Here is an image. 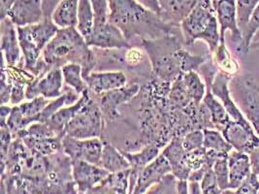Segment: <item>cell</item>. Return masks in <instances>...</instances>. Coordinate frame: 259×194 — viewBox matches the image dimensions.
<instances>
[{
	"label": "cell",
	"mask_w": 259,
	"mask_h": 194,
	"mask_svg": "<svg viewBox=\"0 0 259 194\" xmlns=\"http://www.w3.org/2000/svg\"><path fill=\"white\" fill-rule=\"evenodd\" d=\"M122 155L126 158L131 164V168L141 170L150 164L155 158H157L159 154V146L155 144H150L145 147L140 153L130 154L127 152H121Z\"/></svg>",
	"instance_id": "obj_32"
},
{
	"label": "cell",
	"mask_w": 259,
	"mask_h": 194,
	"mask_svg": "<svg viewBox=\"0 0 259 194\" xmlns=\"http://www.w3.org/2000/svg\"><path fill=\"white\" fill-rule=\"evenodd\" d=\"M182 34L155 39H143L142 46L152 62L153 72L166 83L174 82L183 74V59L186 53Z\"/></svg>",
	"instance_id": "obj_3"
},
{
	"label": "cell",
	"mask_w": 259,
	"mask_h": 194,
	"mask_svg": "<svg viewBox=\"0 0 259 194\" xmlns=\"http://www.w3.org/2000/svg\"><path fill=\"white\" fill-rule=\"evenodd\" d=\"M161 14L160 18L167 24L181 25L199 0H158Z\"/></svg>",
	"instance_id": "obj_21"
},
{
	"label": "cell",
	"mask_w": 259,
	"mask_h": 194,
	"mask_svg": "<svg viewBox=\"0 0 259 194\" xmlns=\"http://www.w3.org/2000/svg\"><path fill=\"white\" fill-rule=\"evenodd\" d=\"M90 92H91L90 89L85 90L75 104H73L69 107L59 110L55 115L51 117L50 120L46 121L61 138L64 137V129L67 123L77 115V113L82 109V107L85 105V103L89 101V99L91 98Z\"/></svg>",
	"instance_id": "obj_22"
},
{
	"label": "cell",
	"mask_w": 259,
	"mask_h": 194,
	"mask_svg": "<svg viewBox=\"0 0 259 194\" xmlns=\"http://www.w3.org/2000/svg\"><path fill=\"white\" fill-rule=\"evenodd\" d=\"M204 142L203 147L206 150H212L215 152L229 154L233 149L224 137L223 133L217 129H204Z\"/></svg>",
	"instance_id": "obj_34"
},
{
	"label": "cell",
	"mask_w": 259,
	"mask_h": 194,
	"mask_svg": "<svg viewBox=\"0 0 259 194\" xmlns=\"http://www.w3.org/2000/svg\"><path fill=\"white\" fill-rule=\"evenodd\" d=\"M222 194H237V192L234 191V189H230V188H228V189L223 190V191H222Z\"/></svg>",
	"instance_id": "obj_52"
},
{
	"label": "cell",
	"mask_w": 259,
	"mask_h": 194,
	"mask_svg": "<svg viewBox=\"0 0 259 194\" xmlns=\"http://www.w3.org/2000/svg\"><path fill=\"white\" fill-rule=\"evenodd\" d=\"M79 0H60L52 15V20L59 28L76 27Z\"/></svg>",
	"instance_id": "obj_24"
},
{
	"label": "cell",
	"mask_w": 259,
	"mask_h": 194,
	"mask_svg": "<svg viewBox=\"0 0 259 194\" xmlns=\"http://www.w3.org/2000/svg\"><path fill=\"white\" fill-rule=\"evenodd\" d=\"M204 133L203 130H192L183 137V147L187 153L203 147Z\"/></svg>",
	"instance_id": "obj_40"
},
{
	"label": "cell",
	"mask_w": 259,
	"mask_h": 194,
	"mask_svg": "<svg viewBox=\"0 0 259 194\" xmlns=\"http://www.w3.org/2000/svg\"><path fill=\"white\" fill-rule=\"evenodd\" d=\"M237 194H259L258 178L251 173L240 187L236 189Z\"/></svg>",
	"instance_id": "obj_42"
},
{
	"label": "cell",
	"mask_w": 259,
	"mask_h": 194,
	"mask_svg": "<svg viewBox=\"0 0 259 194\" xmlns=\"http://www.w3.org/2000/svg\"><path fill=\"white\" fill-rule=\"evenodd\" d=\"M212 4H213V3H214V2H217V1H218V0H212Z\"/></svg>",
	"instance_id": "obj_55"
},
{
	"label": "cell",
	"mask_w": 259,
	"mask_h": 194,
	"mask_svg": "<svg viewBox=\"0 0 259 194\" xmlns=\"http://www.w3.org/2000/svg\"><path fill=\"white\" fill-rule=\"evenodd\" d=\"M256 42H259V30L256 32V34L254 35V37H253V39H252V43H256Z\"/></svg>",
	"instance_id": "obj_53"
},
{
	"label": "cell",
	"mask_w": 259,
	"mask_h": 194,
	"mask_svg": "<svg viewBox=\"0 0 259 194\" xmlns=\"http://www.w3.org/2000/svg\"><path fill=\"white\" fill-rule=\"evenodd\" d=\"M103 130V114L91 97L85 105L71 120L64 129V136L84 140L99 138Z\"/></svg>",
	"instance_id": "obj_6"
},
{
	"label": "cell",
	"mask_w": 259,
	"mask_h": 194,
	"mask_svg": "<svg viewBox=\"0 0 259 194\" xmlns=\"http://www.w3.org/2000/svg\"><path fill=\"white\" fill-rule=\"evenodd\" d=\"M212 170L217 177L218 184L222 190L229 188V167H228V157L218 159Z\"/></svg>",
	"instance_id": "obj_37"
},
{
	"label": "cell",
	"mask_w": 259,
	"mask_h": 194,
	"mask_svg": "<svg viewBox=\"0 0 259 194\" xmlns=\"http://www.w3.org/2000/svg\"><path fill=\"white\" fill-rule=\"evenodd\" d=\"M201 189L203 194H222V189L220 188L217 177L212 168L208 170L200 182Z\"/></svg>",
	"instance_id": "obj_41"
},
{
	"label": "cell",
	"mask_w": 259,
	"mask_h": 194,
	"mask_svg": "<svg viewBox=\"0 0 259 194\" xmlns=\"http://www.w3.org/2000/svg\"><path fill=\"white\" fill-rule=\"evenodd\" d=\"M84 40L89 47L103 50L130 48L128 40L120 30V28L109 22L102 26L95 27L91 35L87 37Z\"/></svg>",
	"instance_id": "obj_10"
},
{
	"label": "cell",
	"mask_w": 259,
	"mask_h": 194,
	"mask_svg": "<svg viewBox=\"0 0 259 194\" xmlns=\"http://www.w3.org/2000/svg\"><path fill=\"white\" fill-rule=\"evenodd\" d=\"M60 0H43L44 6L48 9H56Z\"/></svg>",
	"instance_id": "obj_51"
},
{
	"label": "cell",
	"mask_w": 259,
	"mask_h": 194,
	"mask_svg": "<svg viewBox=\"0 0 259 194\" xmlns=\"http://www.w3.org/2000/svg\"><path fill=\"white\" fill-rule=\"evenodd\" d=\"M99 166L109 173H117L131 168L130 161L122 153L109 143H104Z\"/></svg>",
	"instance_id": "obj_25"
},
{
	"label": "cell",
	"mask_w": 259,
	"mask_h": 194,
	"mask_svg": "<svg viewBox=\"0 0 259 194\" xmlns=\"http://www.w3.org/2000/svg\"><path fill=\"white\" fill-rule=\"evenodd\" d=\"M249 158L251 164V173L259 178V147L249 155Z\"/></svg>",
	"instance_id": "obj_46"
},
{
	"label": "cell",
	"mask_w": 259,
	"mask_h": 194,
	"mask_svg": "<svg viewBox=\"0 0 259 194\" xmlns=\"http://www.w3.org/2000/svg\"><path fill=\"white\" fill-rule=\"evenodd\" d=\"M95 16V27H99L109 22V0H91Z\"/></svg>",
	"instance_id": "obj_38"
},
{
	"label": "cell",
	"mask_w": 259,
	"mask_h": 194,
	"mask_svg": "<svg viewBox=\"0 0 259 194\" xmlns=\"http://www.w3.org/2000/svg\"><path fill=\"white\" fill-rule=\"evenodd\" d=\"M110 173L98 165L83 160L72 161V175L78 194L91 191L102 182Z\"/></svg>",
	"instance_id": "obj_11"
},
{
	"label": "cell",
	"mask_w": 259,
	"mask_h": 194,
	"mask_svg": "<svg viewBox=\"0 0 259 194\" xmlns=\"http://www.w3.org/2000/svg\"><path fill=\"white\" fill-rule=\"evenodd\" d=\"M88 88L95 94H101L107 91L118 89L125 86L127 78L121 71L92 72L83 79Z\"/></svg>",
	"instance_id": "obj_18"
},
{
	"label": "cell",
	"mask_w": 259,
	"mask_h": 194,
	"mask_svg": "<svg viewBox=\"0 0 259 194\" xmlns=\"http://www.w3.org/2000/svg\"><path fill=\"white\" fill-rule=\"evenodd\" d=\"M161 155L168 160L172 169L171 173L178 180H189L191 171L186 164L187 152L183 147V137L174 136L171 142L161 152Z\"/></svg>",
	"instance_id": "obj_19"
},
{
	"label": "cell",
	"mask_w": 259,
	"mask_h": 194,
	"mask_svg": "<svg viewBox=\"0 0 259 194\" xmlns=\"http://www.w3.org/2000/svg\"><path fill=\"white\" fill-rule=\"evenodd\" d=\"M189 181L186 180H178L177 194H189Z\"/></svg>",
	"instance_id": "obj_48"
},
{
	"label": "cell",
	"mask_w": 259,
	"mask_h": 194,
	"mask_svg": "<svg viewBox=\"0 0 259 194\" xmlns=\"http://www.w3.org/2000/svg\"><path fill=\"white\" fill-rule=\"evenodd\" d=\"M222 133L225 140L238 152L250 155L259 147V136L254 129L232 120L224 127Z\"/></svg>",
	"instance_id": "obj_13"
},
{
	"label": "cell",
	"mask_w": 259,
	"mask_h": 194,
	"mask_svg": "<svg viewBox=\"0 0 259 194\" xmlns=\"http://www.w3.org/2000/svg\"><path fill=\"white\" fill-rule=\"evenodd\" d=\"M11 111H12L11 107L4 106V105L1 106V113H0V116H1V126H5L6 125V121H7L8 117L10 116V114H11Z\"/></svg>",
	"instance_id": "obj_49"
},
{
	"label": "cell",
	"mask_w": 259,
	"mask_h": 194,
	"mask_svg": "<svg viewBox=\"0 0 259 194\" xmlns=\"http://www.w3.org/2000/svg\"><path fill=\"white\" fill-rule=\"evenodd\" d=\"M259 30V4L257 7L255 8L254 12L252 13L249 22L247 25V28L245 30V32L243 33V39H244V44H245V48L248 52V50L250 48V46L252 44V39L254 35L256 34V32Z\"/></svg>",
	"instance_id": "obj_39"
},
{
	"label": "cell",
	"mask_w": 259,
	"mask_h": 194,
	"mask_svg": "<svg viewBox=\"0 0 259 194\" xmlns=\"http://www.w3.org/2000/svg\"><path fill=\"white\" fill-rule=\"evenodd\" d=\"M63 81L70 86L78 94H81L88 90V85L82 78V67L77 63H68L61 67Z\"/></svg>",
	"instance_id": "obj_30"
},
{
	"label": "cell",
	"mask_w": 259,
	"mask_h": 194,
	"mask_svg": "<svg viewBox=\"0 0 259 194\" xmlns=\"http://www.w3.org/2000/svg\"><path fill=\"white\" fill-rule=\"evenodd\" d=\"M76 28L85 39L90 36L95 28V16L91 0H79L78 21Z\"/></svg>",
	"instance_id": "obj_31"
},
{
	"label": "cell",
	"mask_w": 259,
	"mask_h": 194,
	"mask_svg": "<svg viewBox=\"0 0 259 194\" xmlns=\"http://www.w3.org/2000/svg\"><path fill=\"white\" fill-rule=\"evenodd\" d=\"M229 188L236 190L251 174L249 155L232 150L228 155Z\"/></svg>",
	"instance_id": "obj_20"
},
{
	"label": "cell",
	"mask_w": 259,
	"mask_h": 194,
	"mask_svg": "<svg viewBox=\"0 0 259 194\" xmlns=\"http://www.w3.org/2000/svg\"><path fill=\"white\" fill-rule=\"evenodd\" d=\"M15 0H1V20L6 18L7 13L12 7Z\"/></svg>",
	"instance_id": "obj_47"
},
{
	"label": "cell",
	"mask_w": 259,
	"mask_h": 194,
	"mask_svg": "<svg viewBox=\"0 0 259 194\" xmlns=\"http://www.w3.org/2000/svg\"><path fill=\"white\" fill-rule=\"evenodd\" d=\"M130 171L131 168L110 173L93 189L100 194H130Z\"/></svg>",
	"instance_id": "obj_23"
},
{
	"label": "cell",
	"mask_w": 259,
	"mask_h": 194,
	"mask_svg": "<svg viewBox=\"0 0 259 194\" xmlns=\"http://www.w3.org/2000/svg\"><path fill=\"white\" fill-rule=\"evenodd\" d=\"M6 17L17 27L38 24L45 18L43 0H15Z\"/></svg>",
	"instance_id": "obj_14"
},
{
	"label": "cell",
	"mask_w": 259,
	"mask_h": 194,
	"mask_svg": "<svg viewBox=\"0 0 259 194\" xmlns=\"http://www.w3.org/2000/svg\"><path fill=\"white\" fill-rule=\"evenodd\" d=\"M144 60V54L140 48H127L126 53L124 54V61L130 65H136L140 63Z\"/></svg>",
	"instance_id": "obj_43"
},
{
	"label": "cell",
	"mask_w": 259,
	"mask_h": 194,
	"mask_svg": "<svg viewBox=\"0 0 259 194\" xmlns=\"http://www.w3.org/2000/svg\"><path fill=\"white\" fill-rule=\"evenodd\" d=\"M43 60L51 68H61L68 63L80 64L82 67L83 79L92 73L95 65L94 53L74 26L59 28L56 36L43 51Z\"/></svg>",
	"instance_id": "obj_2"
},
{
	"label": "cell",
	"mask_w": 259,
	"mask_h": 194,
	"mask_svg": "<svg viewBox=\"0 0 259 194\" xmlns=\"http://www.w3.org/2000/svg\"><path fill=\"white\" fill-rule=\"evenodd\" d=\"M259 4V0H236L237 23L241 33L245 32L249 19Z\"/></svg>",
	"instance_id": "obj_35"
},
{
	"label": "cell",
	"mask_w": 259,
	"mask_h": 194,
	"mask_svg": "<svg viewBox=\"0 0 259 194\" xmlns=\"http://www.w3.org/2000/svg\"><path fill=\"white\" fill-rule=\"evenodd\" d=\"M21 139L33 155L39 157H49L62 150L61 137L36 139L30 136H23Z\"/></svg>",
	"instance_id": "obj_26"
},
{
	"label": "cell",
	"mask_w": 259,
	"mask_h": 194,
	"mask_svg": "<svg viewBox=\"0 0 259 194\" xmlns=\"http://www.w3.org/2000/svg\"><path fill=\"white\" fill-rule=\"evenodd\" d=\"M213 55V62L218 66L219 70L227 74L230 77H234L239 72V64L234 60L225 44H220Z\"/></svg>",
	"instance_id": "obj_33"
},
{
	"label": "cell",
	"mask_w": 259,
	"mask_h": 194,
	"mask_svg": "<svg viewBox=\"0 0 259 194\" xmlns=\"http://www.w3.org/2000/svg\"><path fill=\"white\" fill-rule=\"evenodd\" d=\"M182 81L186 86L189 95L196 105H200L207 91V85L201 80L196 71L181 74Z\"/></svg>",
	"instance_id": "obj_29"
},
{
	"label": "cell",
	"mask_w": 259,
	"mask_h": 194,
	"mask_svg": "<svg viewBox=\"0 0 259 194\" xmlns=\"http://www.w3.org/2000/svg\"><path fill=\"white\" fill-rule=\"evenodd\" d=\"M238 108L259 136V86L249 74L236 75L229 84Z\"/></svg>",
	"instance_id": "obj_5"
},
{
	"label": "cell",
	"mask_w": 259,
	"mask_h": 194,
	"mask_svg": "<svg viewBox=\"0 0 259 194\" xmlns=\"http://www.w3.org/2000/svg\"><path fill=\"white\" fill-rule=\"evenodd\" d=\"M83 194H100L98 193V192H96V191H95L94 189H92L91 191H89V192H87V193H83Z\"/></svg>",
	"instance_id": "obj_54"
},
{
	"label": "cell",
	"mask_w": 259,
	"mask_h": 194,
	"mask_svg": "<svg viewBox=\"0 0 259 194\" xmlns=\"http://www.w3.org/2000/svg\"><path fill=\"white\" fill-rule=\"evenodd\" d=\"M231 79H232V77L228 76L227 74L222 72V71H219L217 76L214 77L211 86L207 87V88H210L212 94L223 103L224 108L227 111V113L232 121L239 122L242 125L250 128V127H252L251 124L248 122L247 119L245 118V116L242 114L241 110L238 108L235 101L231 96L230 88H229V84H230Z\"/></svg>",
	"instance_id": "obj_12"
},
{
	"label": "cell",
	"mask_w": 259,
	"mask_h": 194,
	"mask_svg": "<svg viewBox=\"0 0 259 194\" xmlns=\"http://www.w3.org/2000/svg\"><path fill=\"white\" fill-rule=\"evenodd\" d=\"M186 45L203 40L213 54L221 44V32L212 0H199L194 9L181 24Z\"/></svg>",
	"instance_id": "obj_4"
},
{
	"label": "cell",
	"mask_w": 259,
	"mask_h": 194,
	"mask_svg": "<svg viewBox=\"0 0 259 194\" xmlns=\"http://www.w3.org/2000/svg\"><path fill=\"white\" fill-rule=\"evenodd\" d=\"M104 143L99 138L80 140L65 135L62 138V152L73 160H83L99 166Z\"/></svg>",
	"instance_id": "obj_8"
},
{
	"label": "cell",
	"mask_w": 259,
	"mask_h": 194,
	"mask_svg": "<svg viewBox=\"0 0 259 194\" xmlns=\"http://www.w3.org/2000/svg\"><path fill=\"white\" fill-rule=\"evenodd\" d=\"M210 111L214 128L219 131H223L224 127L231 121L227 111L224 108L223 103L214 96L210 88H207L206 94L202 101Z\"/></svg>",
	"instance_id": "obj_27"
},
{
	"label": "cell",
	"mask_w": 259,
	"mask_h": 194,
	"mask_svg": "<svg viewBox=\"0 0 259 194\" xmlns=\"http://www.w3.org/2000/svg\"><path fill=\"white\" fill-rule=\"evenodd\" d=\"M109 23L117 25L127 40L134 36L151 37L182 34L181 25L167 24L143 7L136 0H109Z\"/></svg>",
	"instance_id": "obj_1"
},
{
	"label": "cell",
	"mask_w": 259,
	"mask_h": 194,
	"mask_svg": "<svg viewBox=\"0 0 259 194\" xmlns=\"http://www.w3.org/2000/svg\"><path fill=\"white\" fill-rule=\"evenodd\" d=\"M140 89V85L133 84L101 93V98L98 105L103 116L110 121H115L119 116L118 107L136 96Z\"/></svg>",
	"instance_id": "obj_15"
},
{
	"label": "cell",
	"mask_w": 259,
	"mask_h": 194,
	"mask_svg": "<svg viewBox=\"0 0 259 194\" xmlns=\"http://www.w3.org/2000/svg\"><path fill=\"white\" fill-rule=\"evenodd\" d=\"M177 178L170 173L144 194H177Z\"/></svg>",
	"instance_id": "obj_36"
},
{
	"label": "cell",
	"mask_w": 259,
	"mask_h": 194,
	"mask_svg": "<svg viewBox=\"0 0 259 194\" xmlns=\"http://www.w3.org/2000/svg\"><path fill=\"white\" fill-rule=\"evenodd\" d=\"M24 85L15 84L13 85L12 91H11V97H10V103L12 105H17L21 103L25 98V89Z\"/></svg>",
	"instance_id": "obj_44"
},
{
	"label": "cell",
	"mask_w": 259,
	"mask_h": 194,
	"mask_svg": "<svg viewBox=\"0 0 259 194\" xmlns=\"http://www.w3.org/2000/svg\"><path fill=\"white\" fill-rule=\"evenodd\" d=\"M189 194H203L201 189L200 182H189Z\"/></svg>",
	"instance_id": "obj_50"
},
{
	"label": "cell",
	"mask_w": 259,
	"mask_h": 194,
	"mask_svg": "<svg viewBox=\"0 0 259 194\" xmlns=\"http://www.w3.org/2000/svg\"><path fill=\"white\" fill-rule=\"evenodd\" d=\"M62 70L60 67L50 69L41 79H37L25 88V98L32 100L36 97L43 96L54 99L62 95L61 89L63 84Z\"/></svg>",
	"instance_id": "obj_9"
},
{
	"label": "cell",
	"mask_w": 259,
	"mask_h": 194,
	"mask_svg": "<svg viewBox=\"0 0 259 194\" xmlns=\"http://www.w3.org/2000/svg\"><path fill=\"white\" fill-rule=\"evenodd\" d=\"M136 1L139 4H141L142 6L145 7L146 9H148L151 12L160 16L161 9H160V5H159V1L158 0H136Z\"/></svg>",
	"instance_id": "obj_45"
},
{
	"label": "cell",
	"mask_w": 259,
	"mask_h": 194,
	"mask_svg": "<svg viewBox=\"0 0 259 194\" xmlns=\"http://www.w3.org/2000/svg\"><path fill=\"white\" fill-rule=\"evenodd\" d=\"M15 26L7 17L1 20V51L7 66H17L23 61L18 31Z\"/></svg>",
	"instance_id": "obj_17"
},
{
	"label": "cell",
	"mask_w": 259,
	"mask_h": 194,
	"mask_svg": "<svg viewBox=\"0 0 259 194\" xmlns=\"http://www.w3.org/2000/svg\"><path fill=\"white\" fill-rule=\"evenodd\" d=\"M172 172L171 166L163 155L157 158L140 170L138 180L132 194H144L153 184L160 182L166 175Z\"/></svg>",
	"instance_id": "obj_16"
},
{
	"label": "cell",
	"mask_w": 259,
	"mask_h": 194,
	"mask_svg": "<svg viewBox=\"0 0 259 194\" xmlns=\"http://www.w3.org/2000/svg\"><path fill=\"white\" fill-rule=\"evenodd\" d=\"M221 32V44H225V32H231V40L234 43L237 53L247 54L244 39L237 23L236 0H218L213 4Z\"/></svg>",
	"instance_id": "obj_7"
},
{
	"label": "cell",
	"mask_w": 259,
	"mask_h": 194,
	"mask_svg": "<svg viewBox=\"0 0 259 194\" xmlns=\"http://www.w3.org/2000/svg\"><path fill=\"white\" fill-rule=\"evenodd\" d=\"M50 103L49 99L43 96H38L18 106L24 120L22 123V130L26 129L30 124L38 122L39 115L45 109ZM21 130V131H22Z\"/></svg>",
	"instance_id": "obj_28"
}]
</instances>
